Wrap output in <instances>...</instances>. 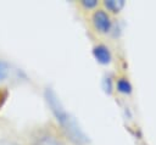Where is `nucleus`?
<instances>
[{"label":"nucleus","mask_w":156,"mask_h":145,"mask_svg":"<svg viewBox=\"0 0 156 145\" xmlns=\"http://www.w3.org/2000/svg\"><path fill=\"white\" fill-rule=\"evenodd\" d=\"M117 90L122 94H130L132 93V84L126 78H119L117 80Z\"/></svg>","instance_id":"423d86ee"},{"label":"nucleus","mask_w":156,"mask_h":145,"mask_svg":"<svg viewBox=\"0 0 156 145\" xmlns=\"http://www.w3.org/2000/svg\"><path fill=\"white\" fill-rule=\"evenodd\" d=\"M0 145H20V144H17L13 140H1L0 141Z\"/></svg>","instance_id":"9d476101"},{"label":"nucleus","mask_w":156,"mask_h":145,"mask_svg":"<svg viewBox=\"0 0 156 145\" xmlns=\"http://www.w3.org/2000/svg\"><path fill=\"white\" fill-rule=\"evenodd\" d=\"M104 89H105V91L108 93V94L112 91V80H111L110 77H107V78L104 79Z\"/></svg>","instance_id":"1a4fd4ad"},{"label":"nucleus","mask_w":156,"mask_h":145,"mask_svg":"<svg viewBox=\"0 0 156 145\" xmlns=\"http://www.w3.org/2000/svg\"><path fill=\"white\" fill-rule=\"evenodd\" d=\"M10 73H11V67L10 65L4 61V60H0V82L7 79L10 77Z\"/></svg>","instance_id":"0eeeda50"},{"label":"nucleus","mask_w":156,"mask_h":145,"mask_svg":"<svg viewBox=\"0 0 156 145\" xmlns=\"http://www.w3.org/2000/svg\"><path fill=\"white\" fill-rule=\"evenodd\" d=\"M80 2L85 9H94L98 5V0H82Z\"/></svg>","instance_id":"6e6552de"},{"label":"nucleus","mask_w":156,"mask_h":145,"mask_svg":"<svg viewBox=\"0 0 156 145\" xmlns=\"http://www.w3.org/2000/svg\"><path fill=\"white\" fill-rule=\"evenodd\" d=\"M44 96L48 106L50 107V111L55 116L57 123L60 124L61 129L63 130L65 135L69 139V141H72L76 145H85L89 141L88 136L82 130L76 118L66 111L56 93L51 88H46L44 91Z\"/></svg>","instance_id":"f257e3e1"},{"label":"nucleus","mask_w":156,"mask_h":145,"mask_svg":"<svg viewBox=\"0 0 156 145\" xmlns=\"http://www.w3.org/2000/svg\"><path fill=\"white\" fill-rule=\"evenodd\" d=\"M33 145H65L61 139H58L55 134L45 132L35 136Z\"/></svg>","instance_id":"7ed1b4c3"},{"label":"nucleus","mask_w":156,"mask_h":145,"mask_svg":"<svg viewBox=\"0 0 156 145\" xmlns=\"http://www.w3.org/2000/svg\"><path fill=\"white\" fill-rule=\"evenodd\" d=\"M104 4L107 7V10H110L112 12H119L126 5L124 0H105Z\"/></svg>","instance_id":"39448f33"},{"label":"nucleus","mask_w":156,"mask_h":145,"mask_svg":"<svg viewBox=\"0 0 156 145\" xmlns=\"http://www.w3.org/2000/svg\"><path fill=\"white\" fill-rule=\"evenodd\" d=\"M93 23L98 32L100 33H108L112 28V22L110 16L104 10H98L93 15Z\"/></svg>","instance_id":"f03ea898"},{"label":"nucleus","mask_w":156,"mask_h":145,"mask_svg":"<svg viewBox=\"0 0 156 145\" xmlns=\"http://www.w3.org/2000/svg\"><path fill=\"white\" fill-rule=\"evenodd\" d=\"M93 55H94L95 60L101 65H107L111 61V52H110L108 48L102 44L96 45L93 49Z\"/></svg>","instance_id":"20e7f679"}]
</instances>
